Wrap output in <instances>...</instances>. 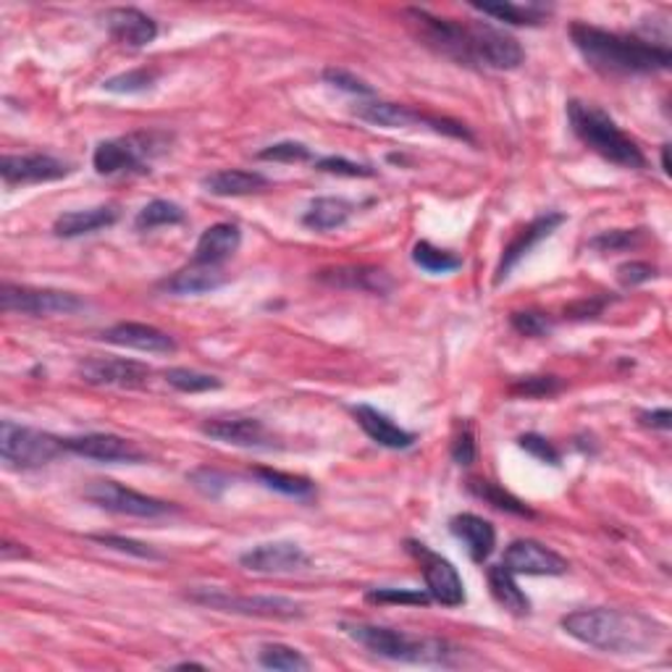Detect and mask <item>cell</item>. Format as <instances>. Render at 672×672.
Here are the masks:
<instances>
[{"instance_id": "obj_34", "label": "cell", "mask_w": 672, "mask_h": 672, "mask_svg": "<svg viewBox=\"0 0 672 672\" xmlns=\"http://www.w3.org/2000/svg\"><path fill=\"white\" fill-rule=\"evenodd\" d=\"M187 213L181 211L179 205L172 200H153L148 202L145 208H142L140 213H137L134 226L140 232H150V229H158V226H174V224H185Z\"/></svg>"}, {"instance_id": "obj_49", "label": "cell", "mask_w": 672, "mask_h": 672, "mask_svg": "<svg viewBox=\"0 0 672 672\" xmlns=\"http://www.w3.org/2000/svg\"><path fill=\"white\" fill-rule=\"evenodd\" d=\"M657 269L649 263H641V260H633V263H623L617 269V279L623 286H636L649 282V279H655Z\"/></svg>"}, {"instance_id": "obj_53", "label": "cell", "mask_w": 672, "mask_h": 672, "mask_svg": "<svg viewBox=\"0 0 672 672\" xmlns=\"http://www.w3.org/2000/svg\"><path fill=\"white\" fill-rule=\"evenodd\" d=\"M662 172L670 174V148L668 145L662 148Z\"/></svg>"}, {"instance_id": "obj_3", "label": "cell", "mask_w": 672, "mask_h": 672, "mask_svg": "<svg viewBox=\"0 0 672 672\" xmlns=\"http://www.w3.org/2000/svg\"><path fill=\"white\" fill-rule=\"evenodd\" d=\"M570 40L583 61L602 74H655L670 69L672 63L668 45L606 32L583 22L570 24Z\"/></svg>"}, {"instance_id": "obj_8", "label": "cell", "mask_w": 672, "mask_h": 672, "mask_svg": "<svg viewBox=\"0 0 672 672\" xmlns=\"http://www.w3.org/2000/svg\"><path fill=\"white\" fill-rule=\"evenodd\" d=\"M189 602L208 606V610L229 612V615L266 617V620H295L303 617V604L286 597H245V593H229L211 586H198L187 591Z\"/></svg>"}, {"instance_id": "obj_4", "label": "cell", "mask_w": 672, "mask_h": 672, "mask_svg": "<svg viewBox=\"0 0 672 672\" xmlns=\"http://www.w3.org/2000/svg\"><path fill=\"white\" fill-rule=\"evenodd\" d=\"M342 630L347 633L355 644L368 649L370 655L391 659V662L408 664H449L455 657V646L444 638L434 636H413V633L384 628V625L368 623H342Z\"/></svg>"}, {"instance_id": "obj_9", "label": "cell", "mask_w": 672, "mask_h": 672, "mask_svg": "<svg viewBox=\"0 0 672 672\" xmlns=\"http://www.w3.org/2000/svg\"><path fill=\"white\" fill-rule=\"evenodd\" d=\"M357 119L374 123L381 129H408V127H431L434 132L455 137V140L473 142V134L468 132L465 123L447 119V116H434L423 114V110L400 106V103H384V101H370L357 106Z\"/></svg>"}, {"instance_id": "obj_12", "label": "cell", "mask_w": 672, "mask_h": 672, "mask_svg": "<svg viewBox=\"0 0 672 672\" xmlns=\"http://www.w3.org/2000/svg\"><path fill=\"white\" fill-rule=\"evenodd\" d=\"M408 552L421 563L426 591L434 602L444 606L465 604V586H462L458 567L449 563V559H444L441 554L431 552L421 541H408Z\"/></svg>"}, {"instance_id": "obj_23", "label": "cell", "mask_w": 672, "mask_h": 672, "mask_svg": "<svg viewBox=\"0 0 672 672\" xmlns=\"http://www.w3.org/2000/svg\"><path fill=\"white\" fill-rule=\"evenodd\" d=\"M449 531H452L455 539L462 541V546L471 554L473 563H484V559L492 557L494 546H497V531H494V526L481 518V515H455V518L449 520Z\"/></svg>"}, {"instance_id": "obj_45", "label": "cell", "mask_w": 672, "mask_h": 672, "mask_svg": "<svg viewBox=\"0 0 672 672\" xmlns=\"http://www.w3.org/2000/svg\"><path fill=\"white\" fill-rule=\"evenodd\" d=\"M316 168L323 174H337V176H352V179H368V176H376V172L365 163H355L350 158H342V155H329V158L316 161Z\"/></svg>"}, {"instance_id": "obj_37", "label": "cell", "mask_w": 672, "mask_h": 672, "mask_svg": "<svg viewBox=\"0 0 672 672\" xmlns=\"http://www.w3.org/2000/svg\"><path fill=\"white\" fill-rule=\"evenodd\" d=\"M155 80H158V71L155 69H134V71H123L119 76H110L103 87L116 95H140L148 93V90L155 84Z\"/></svg>"}, {"instance_id": "obj_24", "label": "cell", "mask_w": 672, "mask_h": 672, "mask_svg": "<svg viewBox=\"0 0 672 672\" xmlns=\"http://www.w3.org/2000/svg\"><path fill=\"white\" fill-rule=\"evenodd\" d=\"M243 245V232L234 224H213L200 234L198 245H194L192 263L198 266H215L221 269V263H226L234 252Z\"/></svg>"}, {"instance_id": "obj_48", "label": "cell", "mask_w": 672, "mask_h": 672, "mask_svg": "<svg viewBox=\"0 0 672 672\" xmlns=\"http://www.w3.org/2000/svg\"><path fill=\"white\" fill-rule=\"evenodd\" d=\"M518 444H520V449H526L528 455H533V458H537V460L546 462V465H559V460H563V458H559V449L554 447L552 441H546L544 436H539V434L520 436Z\"/></svg>"}, {"instance_id": "obj_30", "label": "cell", "mask_w": 672, "mask_h": 672, "mask_svg": "<svg viewBox=\"0 0 672 672\" xmlns=\"http://www.w3.org/2000/svg\"><path fill=\"white\" fill-rule=\"evenodd\" d=\"M355 208L344 198H318L310 202V208L303 215V224L313 232H331L339 229L350 221Z\"/></svg>"}, {"instance_id": "obj_40", "label": "cell", "mask_w": 672, "mask_h": 672, "mask_svg": "<svg viewBox=\"0 0 672 672\" xmlns=\"http://www.w3.org/2000/svg\"><path fill=\"white\" fill-rule=\"evenodd\" d=\"M97 544L108 546V550L123 552V554H132L137 559H163V554L158 550H153L150 544H142V541L127 539V537H114V533H95V537H90Z\"/></svg>"}, {"instance_id": "obj_51", "label": "cell", "mask_w": 672, "mask_h": 672, "mask_svg": "<svg viewBox=\"0 0 672 672\" xmlns=\"http://www.w3.org/2000/svg\"><path fill=\"white\" fill-rule=\"evenodd\" d=\"M606 299H583V303H576L567 308V318H573V321H586V318H597L602 316Z\"/></svg>"}, {"instance_id": "obj_17", "label": "cell", "mask_w": 672, "mask_h": 672, "mask_svg": "<svg viewBox=\"0 0 672 672\" xmlns=\"http://www.w3.org/2000/svg\"><path fill=\"white\" fill-rule=\"evenodd\" d=\"M69 174V163L45 153L3 155V161H0V176H3L5 185H43V181L63 179Z\"/></svg>"}, {"instance_id": "obj_50", "label": "cell", "mask_w": 672, "mask_h": 672, "mask_svg": "<svg viewBox=\"0 0 672 672\" xmlns=\"http://www.w3.org/2000/svg\"><path fill=\"white\" fill-rule=\"evenodd\" d=\"M452 460L458 462V465H473L475 460V439L471 434V428H462L458 436H455L452 441Z\"/></svg>"}, {"instance_id": "obj_43", "label": "cell", "mask_w": 672, "mask_h": 672, "mask_svg": "<svg viewBox=\"0 0 672 672\" xmlns=\"http://www.w3.org/2000/svg\"><path fill=\"white\" fill-rule=\"evenodd\" d=\"M258 158L279 161V163H303V161H310L313 153L308 145H303V142L286 140V142H276V145H269L266 150H260Z\"/></svg>"}, {"instance_id": "obj_36", "label": "cell", "mask_w": 672, "mask_h": 672, "mask_svg": "<svg viewBox=\"0 0 672 672\" xmlns=\"http://www.w3.org/2000/svg\"><path fill=\"white\" fill-rule=\"evenodd\" d=\"M471 492L479 499H484V502H488V505L497 507V510L520 515V518H533L531 507H526L518 497H512L510 492H505V488L492 484V481H471Z\"/></svg>"}, {"instance_id": "obj_15", "label": "cell", "mask_w": 672, "mask_h": 672, "mask_svg": "<svg viewBox=\"0 0 672 672\" xmlns=\"http://www.w3.org/2000/svg\"><path fill=\"white\" fill-rule=\"evenodd\" d=\"M507 570L515 576H565L567 559L550 546L539 544L533 539H518L507 546L505 563Z\"/></svg>"}, {"instance_id": "obj_25", "label": "cell", "mask_w": 672, "mask_h": 672, "mask_svg": "<svg viewBox=\"0 0 672 672\" xmlns=\"http://www.w3.org/2000/svg\"><path fill=\"white\" fill-rule=\"evenodd\" d=\"M224 284H229V273L215 269V266L189 263L187 269L176 271L172 279L161 282V290L176 297H194L221 290Z\"/></svg>"}, {"instance_id": "obj_38", "label": "cell", "mask_w": 672, "mask_h": 672, "mask_svg": "<svg viewBox=\"0 0 672 672\" xmlns=\"http://www.w3.org/2000/svg\"><path fill=\"white\" fill-rule=\"evenodd\" d=\"M166 381L172 384L174 389L185 391V394H200V391H211V389H221V381L215 376L208 374H198V370L192 368H168Z\"/></svg>"}, {"instance_id": "obj_31", "label": "cell", "mask_w": 672, "mask_h": 672, "mask_svg": "<svg viewBox=\"0 0 672 672\" xmlns=\"http://www.w3.org/2000/svg\"><path fill=\"white\" fill-rule=\"evenodd\" d=\"M488 586H492L494 599H497L507 612H512V615H518V617H523L531 612V599H528L523 589L518 586L515 573L507 570L505 565L488 567Z\"/></svg>"}, {"instance_id": "obj_14", "label": "cell", "mask_w": 672, "mask_h": 672, "mask_svg": "<svg viewBox=\"0 0 672 672\" xmlns=\"http://www.w3.org/2000/svg\"><path fill=\"white\" fill-rule=\"evenodd\" d=\"M239 565L250 573H263V576H286V573L305 570L310 557L295 541H269V544H258L239 554Z\"/></svg>"}, {"instance_id": "obj_52", "label": "cell", "mask_w": 672, "mask_h": 672, "mask_svg": "<svg viewBox=\"0 0 672 672\" xmlns=\"http://www.w3.org/2000/svg\"><path fill=\"white\" fill-rule=\"evenodd\" d=\"M638 421H641L644 426H649V428L670 431V426H672V413H670L668 408L651 410V413H641V415H638Z\"/></svg>"}, {"instance_id": "obj_27", "label": "cell", "mask_w": 672, "mask_h": 672, "mask_svg": "<svg viewBox=\"0 0 672 672\" xmlns=\"http://www.w3.org/2000/svg\"><path fill=\"white\" fill-rule=\"evenodd\" d=\"M119 221V211L114 205H97L87 208V211H69L58 215L54 224V234L63 239L84 237V234H93L101 229H108Z\"/></svg>"}, {"instance_id": "obj_54", "label": "cell", "mask_w": 672, "mask_h": 672, "mask_svg": "<svg viewBox=\"0 0 672 672\" xmlns=\"http://www.w3.org/2000/svg\"><path fill=\"white\" fill-rule=\"evenodd\" d=\"M189 668L205 670V664H200V662H179V664H174V670H189Z\"/></svg>"}, {"instance_id": "obj_33", "label": "cell", "mask_w": 672, "mask_h": 672, "mask_svg": "<svg viewBox=\"0 0 672 672\" xmlns=\"http://www.w3.org/2000/svg\"><path fill=\"white\" fill-rule=\"evenodd\" d=\"M258 664L266 670H279V672H303L310 670V662L303 657V651H297L295 646L286 644H266L258 651Z\"/></svg>"}, {"instance_id": "obj_1", "label": "cell", "mask_w": 672, "mask_h": 672, "mask_svg": "<svg viewBox=\"0 0 672 672\" xmlns=\"http://www.w3.org/2000/svg\"><path fill=\"white\" fill-rule=\"evenodd\" d=\"M421 30V37L428 48L439 50L441 56L455 58L465 67H484L497 71L518 69L523 63V48L512 35L502 32L486 22L462 24L455 19L431 16L423 9L404 11Z\"/></svg>"}, {"instance_id": "obj_21", "label": "cell", "mask_w": 672, "mask_h": 672, "mask_svg": "<svg viewBox=\"0 0 672 672\" xmlns=\"http://www.w3.org/2000/svg\"><path fill=\"white\" fill-rule=\"evenodd\" d=\"M103 342L116 344V347H127L137 352H155V355H166V352L176 350L174 337H168L166 331L155 329V326L148 323H132L123 321L110 326L101 334Z\"/></svg>"}, {"instance_id": "obj_41", "label": "cell", "mask_w": 672, "mask_h": 672, "mask_svg": "<svg viewBox=\"0 0 672 672\" xmlns=\"http://www.w3.org/2000/svg\"><path fill=\"white\" fill-rule=\"evenodd\" d=\"M512 329L518 331V334L531 337V339H541V337H550L554 331V321L546 313H537V310H523V313H512Z\"/></svg>"}, {"instance_id": "obj_26", "label": "cell", "mask_w": 672, "mask_h": 672, "mask_svg": "<svg viewBox=\"0 0 672 672\" xmlns=\"http://www.w3.org/2000/svg\"><path fill=\"white\" fill-rule=\"evenodd\" d=\"M202 189L215 194V198H243V194L263 192L269 187V179L258 172H243V168H224L202 176Z\"/></svg>"}, {"instance_id": "obj_22", "label": "cell", "mask_w": 672, "mask_h": 672, "mask_svg": "<svg viewBox=\"0 0 672 672\" xmlns=\"http://www.w3.org/2000/svg\"><path fill=\"white\" fill-rule=\"evenodd\" d=\"M352 415H355L357 426L365 431V436L374 439L378 447L410 449L415 444L413 431H404L402 426H397L387 413L370 408V404H355V408H352Z\"/></svg>"}, {"instance_id": "obj_35", "label": "cell", "mask_w": 672, "mask_h": 672, "mask_svg": "<svg viewBox=\"0 0 672 672\" xmlns=\"http://www.w3.org/2000/svg\"><path fill=\"white\" fill-rule=\"evenodd\" d=\"M413 263L421 271L434 273V276L462 269V258H458L449 250H441V247H434L431 243H417L413 247Z\"/></svg>"}, {"instance_id": "obj_19", "label": "cell", "mask_w": 672, "mask_h": 672, "mask_svg": "<svg viewBox=\"0 0 672 672\" xmlns=\"http://www.w3.org/2000/svg\"><path fill=\"white\" fill-rule=\"evenodd\" d=\"M563 224H565L563 213H544V215H539V219H533L526 229H520L518 234H515L512 243L505 247V252H502V260L497 266V279H494V282L497 284L505 282L515 266H518L520 260H523L539 243H544L546 237H552L554 229Z\"/></svg>"}, {"instance_id": "obj_2", "label": "cell", "mask_w": 672, "mask_h": 672, "mask_svg": "<svg viewBox=\"0 0 672 672\" xmlns=\"http://www.w3.org/2000/svg\"><path fill=\"white\" fill-rule=\"evenodd\" d=\"M563 628L576 641L606 655H641L662 641L664 628L641 612L593 606L563 617Z\"/></svg>"}, {"instance_id": "obj_13", "label": "cell", "mask_w": 672, "mask_h": 672, "mask_svg": "<svg viewBox=\"0 0 672 672\" xmlns=\"http://www.w3.org/2000/svg\"><path fill=\"white\" fill-rule=\"evenodd\" d=\"M76 374L90 387L140 389L150 381L153 370L145 363L127 361V357H87L76 365Z\"/></svg>"}, {"instance_id": "obj_42", "label": "cell", "mask_w": 672, "mask_h": 672, "mask_svg": "<svg viewBox=\"0 0 672 672\" xmlns=\"http://www.w3.org/2000/svg\"><path fill=\"white\" fill-rule=\"evenodd\" d=\"M323 82H329L331 87L342 90V93L357 95V97H374V87H370L368 82L361 80V76H355L347 69H326L323 71Z\"/></svg>"}, {"instance_id": "obj_10", "label": "cell", "mask_w": 672, "mask_h": 672, "mask_svg": "<svg viewBox=\"0 0 672 672\" xmlns=\"http://www.w3.org/2000/svg\"><path fill=\"white\" fill-rule=\"evenodd\" d=\"M82 497L90 502V505L101 507V510L116 512V515H129V518H166V515L179 512L172 502H163L155 497H148V494L134 492V488H127L116 481H93V484L84 486Z\"/></svg>"}, {"instance_id": "obj_16", "label": "cell", "mask_w": 672, "mask_h": 672, "mask_svg": "<svg viewBox=\"0 0 672 672\" xmlns=\"http://www.w3.org/2000/svg\"><path fill=\"white\" fill-rule=\"evenodd\" d=\"M69 452L80 455L84 460L95 462H127V465H140L145 462V452L134 441L123 439L116 434H84L63 439Z\"/></svg>"}, {"instance_id": "obj_39", "label": "cell", "mask_w": 672, "mask_h": 672, "mask_svg": "<svg viewBox=\"0 0 672 672\" xmlns=\"http://www.w3.org/2000/svg\"><path fill=\"white\" fill-rule=\"evenodd\" d=\"M187 481L208 499H219L232 486L229 475L215 471V468H194L192 473H187Z\"/></svg>"}, {"instance_id": "obj_18", "label": "cell", "mask_w": 672, "mask_h": 672, "mask_svg": "<svg viewBox=\"0 0 672 672\" xmlns=\"http://www.w3.org/2000/svg\"><path fill=\"white\" fill-rule=\"evenodd\" d=\"M215 441L245 449H273V436L258 417H211L200 426Z\"/></svg>"}, {"instance_id": "obj_46", "label": "cell", "mask_w": 672, "mask_h": 672, "mask_svg": "<svg viewBox=\"0 0 672 672\" xmlns=\"http://www.w3.org/2000/svg\"><path fill=\"white\" fill-rule=\"evenodd\" d=\"M368 602L426 606L431 602V597H428V591H415V589H376V591H368Z\"/></svg>"}, {"instance_id": "obj_5", "label": "cell", "mask_w": 672, "mask_h": 672, "mask_svg": "<svg viewBox=\"0 0 672 672\" xmlns=\"http://www.w3.org/2000/svg\"><path fill=\"white\" fill-rule=\"evenodd\" d=\"M567 121H570L578 140L597 155H602L604 161L623 168L646 166V155L644 150L638 148V142L630 140V137L617 127L615 119L606 116L602 108L591 106V103L570 101L567 103Z\"/></svg>"}, {"instance_id": "obj_7", "label": "cell", "mask_w": 672, "mask_h": 672, "mask_svg": "<svg viewBox=\"0 0 672 672\" xmlns=\"http://www.w3.org/2000/svg\"><path fill=\"white\" fill-rule=\"evenodd\" d=\"M67 449L63 439L48 434V431L19 426L14 421L0 423V458L9 468L19 471H35L48 465Z\"/></svg>"}, {"instance_id": "obj_47", "label": "cell", "mask_w": 672, "mask_h": 672, "mask_svg": "<svg viewBox=\"0 0 672 672\" xmlns=\"http://www.w3.org/2000/svg\"><path fill=\"white\" fill-rule=\"evenodd\" d=\"M638 243H641V232L615 229V232H602L599 237H593L591 247H597V250L602 252H617V250H628V247Z\"/></svg>"}, {"instance_id": "obj_28", "label": "cell", "mask_w": 672, "mask_h": 672, "mask_svg": "<svg viewBox=\"0 0 672 672\" xmlns=\"http://www.w3.org/2000/svg\"><path fill=\"white\" fill-rule=\"evenodd\" d=\"M318 279L342 290H361L368 295H387L391 292V279L381 269H365V266H342V269L321 271Z\"/></svg>"}, {"instance_id": "obj_29", "label": "cell", "mask_w": 672, "mask_h": 672, "mask_svg": "<svg viewBox=\"0 0 672 672\" xmlns=\"http://www.w3.org/2000/svg\"><path fill=\"white\" fill-rule=\"evenodd\" d=\"M473 9L512 27H539L552 14L550 5L541 3H473Z\"/></svg>"}, {"instance_id": "obj_6", "label": "cell", "mask_w": 672, "mask_h": 672, "mask_svg": "<svg viewBox=\"0 0 672 672\" xmlns=\"http://www.w3.org/2000/svg\"><path fill=\"white\" fill-rule=\"evenodd\" d=\"M168 145V137L161 132H134L119 140H106L95 148L93 166L101 176L145 174L150 161Z\"/></svg>"}, {"instance_id": "obj_20", "label": "cell", "mask_w": 672, "mask_h": 672, "mask_svg": "<svg viewBox=\"0 0 672 672\" xmlns=\"http://www.w3.org/2000/svg\"><path fill=\"white\" fill-rule=\"evenodd\" d=\"M103 22L116 43L127 45V48H145L158 37V24L145 11L119 5V9H108L103 14Z\"/></svg>"}, {"instance_id": "obj_11", "label": "cell", "mask_w": 672, "mask_h": 672, "mask_svg": "<svg viewBox=\"0 0 672 672\" xmlns=\"http://www.w3.org/2000/svg\"><path fill=\"white\" fill-rule=\"evenodd\" d=\"M0 308L5 313H22V316H74L87 308L82 297L74 292L61 290H35V286H19L5 282L0 286Z\"/></svg>"}, {"instance_id": "obj_32", "label": "cell", "mask_w": 672, "mask_h": 672, "mask_svg": "<svg viewBox=\"0 0 672 672\" xmlns=\"http://www.w3.org/2000/svg\"><path fill=\"white\" fill-rule=\"evenodd\" d=\"M252 475L271 492L284 494V497L292 499H310L316 497V484L310 479H303V475H292L282 471H271V468H256Z\"/></svg>"}, {"instance_id": "obj_44", "label": "cell", "mask_w": 672, "mask_h": 672, "mask_svg": "<svg viewBox=\"0 0 672 672\" xmlns=\"http://www.w3.org/2000/svg\"><path fill=\"white\" fill-rule=\"evenodd\" d=\"M563 389V381L557 376H528L523 381L512 384L510 391L518 397H531V400H539V397H552Z\"/></svg>"}]
</instances>
